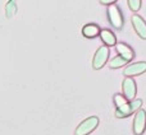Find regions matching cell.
I'll return each instance as SVG.
<instances>
[{"label":"cell","instance_id":"obj_1","mask_svg":"<svg viewBox=\"0 0 146 135\" xmlns=\"http://www.w3.org/2000/svg\"><path fill=\"white\" fill-rule=\"evenodd\" d=\"M99 125V117L96 116H91V117L83 120L80 125L76 129V135H88L90 133H92L96 129V126Z\"/></svg>","mask_w":146,"mask_h":135},{"label":"cell","instance_id":"obj_2","mask_svg":"<svg viewBox=\"0 0 146 135\" xmlns=\"http://www.w3.org/2000/svg\"><path fill=\"white\" fill-rule=\"evenodd\" d=\"M142 105V100H132V102H127L124 106H122L121 108H117L115 110V116L117 117H127L131 113H133L135 111L140 110Z\"/></svg>","mask_w":146,"mask_h":135},{"label":"cell","instance_id":"obj_3","mask_svg":"<svg viewBox=\"0 0 146 135\" xmlns=\"http://www.w3.org/2000/svg\"><path fill=\"white\" fill-rule=\"evenodd\" d=\"M108 19L110 24L117 29H121L123 27V17L119 10V8L115 4H110L108 8Z\"/></svg>","mask_w":146,"mask_h":135},{"label":"cell","instance_id":"obj_4","mask_svg":"<svg viewBox=\"0 0 146 135\" xmlns=\"http://www.w3.org/2000/svg\"><path fill=\"white\" fill-rule=\"evenodd\" d=\"M109 59V47L108 46H101L98 48V51L95 52L92 59V68L95 70L101 69L104 65L106 64Z\"/></svg>","mask_w":146,"mask_h":135},{"label":"cell","instance_id":"obj_5","mask_svg":"<svg viewBox=\"0 0 146 135\" xmlns=\"http://www.w3.org/2000/svg\"><path fill=\"white\" fill-rule=\"evenodd\" d=\"M146 129V112L145 110H137L133 119V133L135 135H142Z\"/></svg>","mask_w":146,"mask_h":135},{"label":"cell","instance_id":"obj_6","mask_svg":"<svg viewBox=\"0 0 146 135\" xmlns=\"http://www.w3.org/2000/svg\"><path fill=\"white\" fill-rule=\"evenodd\" d=\"M123 94L124 97L127 98L128 101L135 100V96L137 93V87L135 80L132 79V77H126V79L123 80Z\"/></svg>","mask_w":146,"mask_h":135},{"label":"cell","instance_id":"obj_7","mask_svg":"<svg viewBox=\"0 0 146 135\" xmlns=\"http://www.w3.org/2000/svg\"><path fill=\"white\" fill-rule=\"evenodd\" d=\"M146 71V61H139V63H133L128 65L124 69L123 74L126 77H135V75H140Z\"/></svg>","mask_w":146,"mask_h":135},{"label":"cell","instance_id":"obj_8","mask_svg":"<svg viewBox=\"0 0 146 135\" xmlns=\"http://www.w3.org/2000/svg\"><path fill=\"white\" fill-rule=\"evenodd\" d=\"M132 24H133V28L136 31V33L142 38V40H146V22L142 19L140 15L135 14L132 17Z\"/></svg>","mask_w":146,"mask_h":135},{"label":"cell","instance_id":"obj_9","mask_svg":"<svg viewBox=\"0 0 146 135\" xmlns=\"http://www.w3.org/2000/svg\"><path fill=\"white\" fill-rule=\"evenodd\" d=\"M100 38H101V41L105 43V46H108V47H111V46L117 45L115 35L109 29H101L100 31Z\"/></svg>","mask_w":146,"mask_h":135},{"label":"cell","instance_id":"obj_10","mask_svg":"<svg viewBox=\"0 0 146 135\" xmlns=\"http://www.w3.org/2000/svg\"><path fill=\"white\" fill-rule=\"evenodd\" d=\"M115 48H117V52H118L122 58L126 59V60L131 61L132 59H133V56H135L133 55V51H132V48L128 47L126 43H117Z\"/></svg>","mask_w":146,"mask_h":135},{"label":"cell","instance_id":"obj_11","mask_svg":"<svg viewBox=\"0 0 146 135\" xmlns=\"http://www.w3.org/2000/svg\"><path fill=\"white\" fill-rule=\"evenodd\" d=\"M82 35L85 36L86 38H94V37L100 35V28H99L96 24H94V23L86 24L85 27L82 28Z\"/></svg>","mask_w":146,"mask_h":135},{"label":"cell","instance_id":"obj_12","mask_svg":"<svg viewBox=\"0 0 146 135\" xmlns=\"http://www.w3.org/2000/svg\"><path fill=\"white\" fill-rule=\"evenodd\" d=\"M127 63H129V61L126 60L124 58H122L121 55H118L109 61V68H111V69H118V68H121L123 65H127Z\"/></svg>","mask_w":146,"mask_h":135},{"label":"cell","instance_id":"obj_13","mask_svg":"<svg viewBox=\"0 0 146 135\" xmlns=\"http://www.w3.org/2000/svg\"><path fill=\"white\" fill-rule=\"evenodd\" d=\"M15 13H17V4L14 0H9L7 3V7H5V15H7V18H10Z\"/></svg>","mask_w":146,"mask_h":135},{"label":"cell","instance_id":"obj_14","mask_svg":"<svg viewBox=\"0 0 146 135\" xmlns=\"http://www.w3.org/2000/svg\"><path fill=\"white\" fill-rule=\"evenodd\" d=\"M113 101H114V105H115L117 108H121L122 106H124L127 102H128V100H127L124 96H122V94H114Z\"/></svg>","mask_w":146,"mask_h":135},{"label":"cell","instance_id":"obj_15","mask_svg":"<svg viewBox=\"0 0 146 135\" xmlns=\"http://www.w3.org/2000/svg\"><path fill=\"white\" fill-rule=\"evenodd\" d=\"M128 1V7L132 12H139L141 8V0H127Z\"/></svg>","mask_w":146,"mask_h":135},{"label":"cell","instance_id":"obj_16","mask_svg":"<svg viewBox=\"0 0 146 135\" xmlns=\"http://www.w3.org/2000/svg\"><path fill=\"white\" fill-rule=\"evenodd\" d=\"M117 0H100V3L103 5H110V4H114Z\"/></svg>","mask_w":146,"mask_h":135}]
</instances>
